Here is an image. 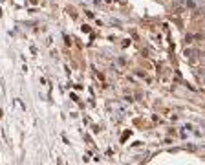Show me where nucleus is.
<instances>
[{"mask_svg":"<svg viewBox=\"0 0 205 165\" xmlns=\"http://www.w3.org/2000/svg\"><path fill=\"white\" fill-rule=\"evenodd\" d=\"M185 6H187L189 9H194V7H196V2H194V0H187V2H185Z\"/></svg>","mask_w":205,"mask_h":165,"instance_id":"nucleus-1","label":"nucleus"}]
</instances>
